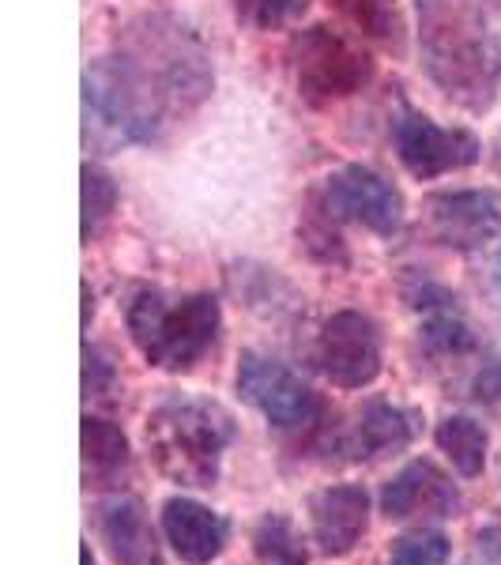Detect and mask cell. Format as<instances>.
<instances>
[{
    "instance_id": "6da1fadb",
    "label": "cell",
    "mask_w": 501,
    "mask_h": 565,
    "mask_svg": "<svg viewBox=\"0 0 501 565\" xmlns=\"http://www.w3.org/2000/svg\"><path fill=\"white\" fill-rule=\"evenodd\" d=\"M426 72L463 106H487L501 84V42L471 0H418Z\"/></svg>"
},
{
    "instance_id": "7a4b0ae2",
    "label": "cell",
    "mask_w": 501,
    "mask_h": 565,
    "mask_svg": "<svg viewBox=\"0 0 501 565\" xmlns=\"http://www.w3.org/2000/svg\"><path fill=\"white\" fill-rule=\"evenodd\" d=\"M234 434V415L204 396H170L148 415L151 457L162 476L181 487H215Z\"/></svg>"
},
{
    "instance_id": "3957f363",
    "label": "cell",
    "mask_w": 501,
    "mask_h": 565,
    "mask_svg": "<svg viewBox=\"0 0 501 565\" xmlns=\"http://www.w3.org/2000/svg\"><path fill=\"white\" fill-rule=\"evenodd\" d=\"M218 302L212 295L162 298L159 290H140L129 306V332L143 359L159 370H193L218 340Z\"/></svg>"
},
{
    "instance_id": "277c9868",
    "label": "cell",
    "mask_w": 501,
    "mask_h": 565,
    "mask_svg": "<svg viewBox=\"0 0 501 565\" xmlns=\"http://www.w3.org/2000/svg\"><path fill=\"white\" fill-rule=\"evenodd\" d=\"M295 72L309 103H332V98H348L366 84L370 61L366 53H359L328 26H309L295 42Z\"/></svg>"
},
{
    "instance_id": "5b68a950",
    "label": "cell",
    "mask_w": 501,
    "mask_h": 565,
    "mask_svg": "<svg viewBox=\"0 0 501 565\" xmlns=\"http://www.w3.org/2000/svg\"><path fill=\"white\" fill-rule=\"evenodd\" d=\"M238 392L245 404H253L279 430H298L321 415V399L298 373L279 362L264 359L257 351H245L238 362Z\"/></svg>"
},
{
    "instance_id": "8992f818",
    "label": "cell",
    "mask_w": 501,
    "mask_h": 565,
    "mask_svg": "<svg viewBox=\"0 0 501 565\" xmlns=\"http://www.w3.org/2000/svg\"><path fill=\"white\" fill-rule=\"evenodd\" d=\"M317 366L332 385L366 388L381 373V332L366 313H332L317 335Z\"/></svg>"
},
{
    "instance_id": "52a82bcc",
    "label": "cell",
    "mask_w": 501,
    "mask_h": 565,
    "mask_svg": "<svg viewBox=\"0 0 501 565\" xmlns=\"http://www.w3.org/2000/svg\"><path fill=\"white\" fill-rule=\"evenodd\" d=\"M396 151L415 178H437L471 167L479 159V140L468 129H441L430 117L407 114L396 121Z\"/></svg>"
},
{
    "instance_id": "ba28073f",
    "label": "cell",
    "mask_w": 501,
    "mask_h": 565,
    "mask_svg": "<svg viewBox=\"0 0 501 565\" xmlns=\"http://www.w3.org/2000/svg\"><path fill=\"white\" fill-rule=\"evenodd\" d=\"M328 212L362 223L377 234H393L404 223V196L393 181L373 174L366 167H343L324 181Z\"/></svg>"
},
{
    "instance_id": "9c48e42d",
    "label": "cell",
    "mask_w": 501,
    "mask_h": 565,
    "mask_svg": "<svg viewBox=\"0 0 501 565\" xmlns=\"http://www.w3.org/2000/svg\"><path fill=\"white\" fill-rule=\"evenodd\" d=\"M434 234L445 245L476 249L501 234V193L494 189H457V193H437L426 200Z\"/></svg>"
},
{
    "instance_id": "30bf717a",
    "label": "cell",
    "mask_w": 501,
    "mask_h": 565,
    "mask_svg": "<svg viewBox=\"0 0 501 565\" xmlns=\"http://www.w3.org/2000/svg\"><path fill=\"white\" fill-rule=\"evenodd\" d=\"M309 524H313V543L321 546V554L343 558L362 543L370 527V494L351 482L324 487L309 501Z\"/></svg>"
},
{
    "instance_id": "8fae6325",
    "label": "cell",
    "mask_w": 501,
    "mask_h": 565,
    "mask_svg": "<svg viewBox=\"0 0 501 565\" xmlns=\"http://www.w3.org/2000/svg\"><path fill=\"white\" fill-rule=\"evenodd\" d=\"M460 509V494L452 479L437 463L415 460L407 463L393 482L381 490V513L388 521H407V516H452Z\"/></svg>"
},
{
    "instance_id": "7c38bea8",
    "label": "cell",
    "mask_w": 501,
    "mask_h": 565,
    "mask_svg": "<svg viewBox=\"0 0 501 565\" xmlns=\"http://www.w3.org/2000/svg\"><path fill=\"white\" fill-rule=\"evenodd\" d=\"M162 535L174 546V554L185 565H212L226 551V527L215 509L200 505L193 498H167L162 505Z\"/></svg>"
},
{
    "instance_id": "4fadbf2b",
    "label": "cell",
    "mask_w": 501,
    "mask_h": 565,
    "mask_svg": "<svg viewBox=\"0 0 501 565\" xmlns=\"http://www.w3.org/2000/svg\"><path fill=\"white\" fill-rule=\"evenodd\" d=\"M98 513V535L106 554L117 565H159V543H154L151 521L136 498H106Z\"/></svg>"
},
{
    "instance_id": "5bb4252c",
    "label": "cell",
    "mask_w": 501,
    "mask_h": 565,
    "mask_svg": "<svg viewBox=\"0 0 501 565\" xmlns=\"http://www.w3.org/2000/svg\"><path fill=\"white\" fill-rule=\"evenodd\" d=\"M415 437V415L404 412L396 404H370L359 415L351 430V457L354 460H373V457H388V452L407 449Z\"/></svg>"
},
{
    "instance_id": "9a60e30c",
    "label": "cell",
    "mask_w": 501,
    "mask_h": 565,
    "mask_svg": "<svg viewBox=\"0 0 501 565\" xmlns=\"http://www.w3.org/2000/svg\"><path fill=\"white\" fill-rule=\"evenodd\" d=\"M129 468V437L117 423L98 415L84 418V471L87 482H114Z\"/></svg>"
},
{
    "instance_id": "2e32d148",
    "label": "cell",
    "mask_w": 501,
    "mask_h": 565,
    "mask_svg": "<svg viewBox=\"0 0 501 565\" xmlns=\"http://www.w3.org/2000/svg\"><path fill=\"white\" fill-rule=\"evenodd\" d=\"M437 449L449 457L452 468L460 471L463 479H476L487 468V449H490V437L482 430V423L468 415H449L437 423Z\"/></svg>"
},
{
    "instance_id": "e0dca14e",
    "label": "cell",
    "mask_w": 501,
    "mask_h": 565,
    "mask_svg": "<svg viewBox=\"0 0 501 565\" xmlns=\"http://www.w3.org/2000/svg\"><path fill=\"white\" fill-rule=\"evenodd\" d=\"M253 554L260 565H306L309 551L284 513H264L253 527Z\"/></svg>"
},
{
    "instance_id": "ac0fdd59",
    "label": "cell",
    "mask_w": 501,
    "mask_h": 565,
    "mask_svg": "<svg viewBox=\"0 0 501 565\" xmlns=\"http://www.w3.org/2000/svg\"><path fill=\"white\" fill-rule=\"evenodd\" d=\"M114 204H117L114 178L87 162L84 167V242H90L98 231H103L106 218L114 215Z\"/></svg>"
},
{
    "instance_id": "d6986e66",
    "label": "cell",
    "mask_w": 501,
    "mask_h": 565,
    "mask_svg": "<svg viewBox=\"0 0 501 565\" xmlns=\"http://www.w3.org/2000/svg\"><path fill=\"white\" fill-rule=\"evenodd\" d=\"M388 565H449V540L441 532H412L393 546Z\"/></svg>"
},
{
    "instance_id": "ffe728a7",
    "label": "cell",
    "mask_w": 501,
    "mask_h": 565,
    "mask_svg": "<svg viewBox=\"0 0 501 565\" xmlns=\"http://www.w3.org/2000/svg\"><path fill=\"white\" fill-rule=\"evenodd\" d=\"M302 12V0H234V15L238 23L253 31H276Z\"/></svg>"
},
{
    "instance_id": "44dd1931",
    "label": "cell",
    "mask_w": 501,
    "mask_h": 565,
    "mask_svg": "<svg viewBox=\"0 0 501 565\" xmlns=\"http://www.w3.org/2000/svg\"><path fill=\"white\" fill-rule=\"evenodd\" d=\"M423 343L430 348L434 354H463V351H471L476 348V340H471V332H468V324L457 321L452 313H441V317H434L430 324L423 328Z\"/></svg>"
},
{
    "instance_id": "7402d4cb",
    "label": "cell",
    "mask_w": 501,
    "mask_h": 565,
    "mask_svg": "<svg viewBox=\"0 0 501 565\" xmlns=\"http://www.w3.org/2000/svg\"><path fill=\"white\" fill-rule=\"evenodd\" d=\"M335 8H340L348 20L366 26L370 34H388V23H396L385 0H335Z\"/></svg>"
},
{
    "instance_id": "603a6c76",
    "label": "cell",
    "mask_w": 501,
    "mask_h": 565,
    "mask_svg": "<svg viewBox=\"0 0 501 565\" xmlns=\"http://www.w3.org/2000/svg\"><path fill=\"white\" fill-rule=\"evenodd\" d=\"M109 381H114L109 362L95 348H87L84 351V392H87V396H103V392L109 388Z\"/></svg>"
},
{
    "instance_id": "cb8c5ba5",
    "label": "cell",
    "mask_w": 501,
    "mask_h": 565,
    "mask_svg": "<svg viewBox=\"0 0 501 565\" xmlns=\"http://www.w3.org/2000/svg\"><path fill=\"white\" fill-rule=\"evenodd\" d=\"M463 565H501V527H487V532H479L476 546H471V554Z\"/></svg>"
},
{
    "instance_id": "d4e9b609",
    "label": "cell",
    "mask_w": 501,
    "mask_h": 565,
    "mask_svg": "<svg viewBox=\"0 0 501 565\" xmlns=\"http://www.w3.org/2000/svg\"><path fill=\"white\" fill-rule=\"evenodd\" d=\"M476 396H479V404L501 407V359H494L487 370L479 373V381H476Z\"/></svg>"
},
{
    "instance_id": "484cf974",
    "label": "cell",
    "mask_w": 501,
    "mask_h": 565,
    "mask_svg": "<svg viewBox=\"0 0 501 565\" xmlns=\"http://www.w3.org/2000/svg\"><path fill=\"white\" fill-rule=\"evenodd\" d=\"M490 282H494V287L501 290V253L494 257V264H490Z\"/></svg>"
},
{
    "instance_id": "4316f807",
    "label": "cell",
    "mask_w": 501,
    "mask_h": 565,
    "mask_svg": "<svg viewBox=\"0 0 501 565\" xmlns=\"http://www.w3.org/2000/svg\"><path fill=\"white\" fill-rule=\"evenodd\" d=\"M79 565H95V554H90V543L79 546Z\"/></svg>"
}]
</instances>
